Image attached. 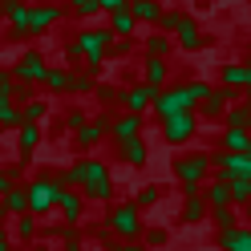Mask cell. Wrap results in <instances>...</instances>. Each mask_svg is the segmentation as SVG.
<instances>
[{"mask_svg": "<svg viewBox=\"0 0 251 251\" xmlns=\"http://www.w3.org/2000/svg\"><path fill=\"white\" fill-rule=\"evenodd\" d=\"M247 154H251V138H247Z\"/></svg>", "mask_w": 251, "mask_h": 251, "instance_id": "obj_52", "label": "cell"}, {"mask_svg": "<svg viewBox=\"0 0 251 251\" xmlns=\"http://www.w3.org/2000/svg\"><path fill=\"white\" fill-rule=\"evenodd\" d=\"M142 81L158 93L166 81H170V61H162V57H146L142 61Z\"/></svg>", "mask_w": 251, "mask_h": 251, "instance_id": "obj_21", "label": "cell"}, {"mask_svg": "<svg viewBox=\"0 0 251 251\" xmlns=\"http://www.w3.org/2000/svg\"><path fill=\"white\" fill-rule=\"evenodd\" d=\"M118 251H150V247H146V243H142V239H134V243H122V247H118Z\"/></svg>", "mask_w": 251, "mask_h": 251, "instance_id": "obj_47", "label": "cell"}, {"mask_svg": "<svg viewBox=\"0 0 251 251\" xmlns=\"http://www.w3.org/2000/svg\"><path fill=\"white\" fill-rule=\"evenodd\" d=\"M21 215H28V199H25V186H12L0 199V219H21Z\"/></svg>", "mask_w": 251, "mask_h": 251, "instance_id": "obj_23", "label": "cell"}, {"mask_svg": "<svg viewBox=\"0 0 251 251\" xmlns=\"http://www.w3.org/2000/svg\"><path fill=\"white\" fill-rule=\"evenodd\" d=\"M12 251H21V247H12Z\"/></svg>", "mask_w": 251, "mask_h": 251, "instance_id": "obj_53", "label": "cell"}, {"mask_svg": "<svg viewBox=\"0 0 251 251\" xmlns=\"http://www.w3.org/2000/svg\"><path fill=\"white\" fill-rule=\"evenodd\" d=\"M105 28L114 33V41H134V37H138V21L130 17V8L114 12V17H105Z\"/></svg>", "mask_w": 251, "mask_h": 251, "instance_id": "obj_22", "label": "cell"}, {"mask_svg": "<svg viewBox=\"0 0 251 251\" xmlns=\"http://www.w3.org/2000/svg\"><path fill=\"white\" fill-rule=\"evenodd\" d=\"M41 89L45 93H65L69 89V65H49L41 77Z\"/></svg>", "mask_w": 251, "mask_h": 251, "instance_id": "obj_28", "label": "cell"}, {"mask_svg": "<svg viewBox=\"0 0 251 251\" xmlns=\"http://www.w3.org/2000/svg\"><path fill=\"white\" fill-rule=\"evenodd\" d=\"M170 175H175V182L182 186V195L202 191V182L215 175L211 170V150H186V154H178V158L170 162Z\"/></svg>", "mask_w": 251, "mask_h": 251, "instance_id": "obj_4", "label": "cell"}, {"mask_svg": "<svg viewBox=\"0 0 251 251\" xmlns=\"http://www.w3.org/2000/svg\"><path fill=\"white\" fill-rule=\"evenodd\" d=\"M114 114H118V109H101V114H93L81 130H73V150L81 154V158H85L93 146H101V138H105V130H109V122H114Z\"/></svg>", "mask_w": 251, "mask_h": 251, "instance_id": "obj_8", "label": "cell"}, {"mask_svg": "<svg viewBox=\"0 0 251 251\" xmlns=\"http://www.w3.org/2000/svg\"><path fill=\"white\" fill-rule=\"evenodd\" d=\"M142 243H146V247H166V243H170V231H166V227H146V231H142Z\"/></svg>", "mask_w": 251, "mask_h": 251, "instance_id": "obj_40", "label": "cell"}, {"mask_svg": "<svg viewBox=\"0 0 251 251\" xmlns=\"http://www.w3.org/2000/svg\"><path fill=\"white\" fill-rule=\"evenodd\" d=\"M53 215H61L65 219V227H77L85 219V199H81V191H69V186H61V195H57V211Z\"/></svg>", "mask_w": 251, "mask_h": 251, "instance_id": "obj_14", "label": "cell"}, {"mask_svg": "<svg viewBox=\"0 0 251 251\" xmlns=\"http://www.w3.org/2000/svg\"><path fill=\"white\" fill-rule=\"evenodd\" d=\"M231 101H235V93L223 89V85H215L207 98L199 101V122H223V114L231 109Z\"/></svg>", "mask_w": 251, "mask_h": 251, "instance_id": "obj_12", "label": "cell"}, {"mask_svg": "<svg viewBox=\"0 0 251 251\" xmlns=\"http://www.w3.org/2000/svg\"><path fill=\"white\" fill-rule=\"evenodd\" d=\"M0 89H8V98H12V77H8V69H0Z\"/></svg>", "mask_w": 251, "mask_h": 251, "instance_id": "obj_48", "label": "cell"}, {"mask_svg": "<svg viewBox=\"0 0 251 251\" xmlns=\"http://www.w3.org/2000/svg\"><path fill=\"white\" fill-rule=\"evenodd\" d=\"M114 158L130 170H146L150 162V142L146 138H130V142H114Z\"/></svg>", "mask_w": 251, "mask_h": 251, "instance_id": "obj_11", "label": "cell"}, {"mask_svg": "<svg viewBox=\"0 0 251 251\" xmlns=\"http://www.w3.org/2000/svg\"><path fill=\"white\" fill-rule=\"evenodd\" d=\"M61 251H85V239L73 227H65V231H61Z\"/></svg>", "mask_w": 251, "mask_h": 251, "instance_id": "obj_41", "label": "cell"}, {"mask_svg": "<svg viewBox=\"0 0 251 251\" xmlns=\"http://www.w3.org/2000/svg\"><path fill=\"white\" fill-rule=\"evenodd\" d=\"M142 53H146V57H162V61H170V57H175V37L150 33V37L142 41Z\"/></svg>", "mask_w": 251, "mask_h": 251, "instance_id": "obj_25", "label": "cell"}, {"mask_svg": "<svg viewBox=\"0 0 251 251\" xmlns=\"http://www.w3.org/2000/svg\"><path fill=\"white\" fill-rule=\"evenodd\" d=\"M202 45H207V33L199 28L195 17H186L182 28L175 33V49H182V53H202Z\"/></svg>", "mask_w": 251, "mask_h": 251, "instance_id": "obj_18", "label": "cell"}, {"mask_svg": "<svg viewBox=\"0 0 251 251\" xmlns=\"http://www.w3.org/2000/svg\"><path fill=\"white\" fill-rule=\"evenodd\" d=\"M130 202H134L138 211H154V207L162 202V186H158V182H146V186H138Z\"/></svg>", "mask_w": 251, "mask_h": 251, "instance_id": "obj_30", "label": "cell"}, {"mask_svg": "<svg viewBox=\"0 0 251 251\" xmlns=\"http://www.w3.org/2000/svg\"><path fill=\"white\" fill-rule=\"evenodd\" d=\"M98 8H101V17H114V12L130 8V0H98Z\"/></svg>", "mask_w": 251, "mask_h": 251, "instance_id": "obj_44", "label": "cell"}, {"mask_svg": "<svg viewBox=\"0 0 251 251\" xmlns=\"http://www.w3.org/2000/svg\"><path fill=\"white\" fill-rule=\"evenodd\" d=\"M49 109H53L49 98H41V93H37L33 101H25V105H21V126H41L45 118H49Z\"/></svg>", "mask_w": 251, "mask_h": 251, "instance_id": "obj_26", "label": "cell"}, {"mask_svg": "<svg viewBox=\"0 0 251 251\" xmlns=\"http://www.w3.org/2000/svg\"><path fill=\"white\" fill-rule=\"evenodd\" d=\"M150 101H154V89L146 81H134V85H122L118 109H126V114H150Z\"/></svg>", "mask_w": 251, "mask_h": 251, "instance_id": "obj_13", "label": "cell"}, {"mask_svg": "<svg viewBox=\"0 0 251 251\" xmlns=\"http://www.w3.org/2000/svg\"><path fill=\"white\" fill-rule=\"evenodd\" d=\"M202 199H207V207H211V211H219V207H231V178L215 170V175H211L207 182H202Z\"/></svg>", "mask_w": 251, "mask_h": 251, "instance_id": "obj_17", "label": "cell"}, {"mask_svg": "<svg viewBox=\"0 0 251 251\" xmlns=\"http://www.w3.org/2000/svg\"><path fill=\"white\" fill-rule=\"evenodd\" d=\"M12 223H17L12 231H17L21 243H33L37 235H41V219H33V215H21V219H12Z\"/></svg>", "mask_w": 251, "mask_h": 251, "instance_id": "obj_33", "label": "cell"}, {"mask_svg": "<svg viewBox=\"0 0 251 251\" xmlns=\"http://www.w3.org/2000/svg\"><path fill=\"white\" fill-rule=\"evenodd\" d=\"M182 109H195V101L186 98L182 81H175V85H162L158 93H154V101H150V114H146V118L162 122V118H170V114H182Z\"/></svg>", "mask_w": 251, "mask_h": 251, "instance_id": "obj_7", "label": "cell"}, {"mask_svg": "<svg viewBox=\"0 0 251 251\" xmlns=\"http://www.w3.org/2000/svg\"><path fill=\"white\" fill-rule=\"evenodd\" d=\"M105 227L114 231L122 243H134V239H142L146 219H142V211H138L134 202H109L105 207Z\"/></svg>", "mask_w": 251, "mask_h": 251, "instance_id": "obj_5", "label": "cell"}, {"mask_svg": "<svg viewBox=\"0 0 251 251\" xmlns=\"http://www.w3.org/2000/svg\"><path fill=\"white\" fill-rule=\"evenodd\" d=\"M207 219L215 223V231H231V227H239V211H235V207H219V211H211Z\"/></svg>", "mask_w": 251, "mask_h": 251, "instance_id": "obj_35", "label": "cell"}, {"mask_svg": "<svg viewBox=\"0 0 251 251\" xmlns=\"http://www.w3.org/2000/svg\"><path fill=\"white\" fill-rule=\"evenodd\" d=\"M45 69H49L45 53H41V49H25V53L17 57V65L8 69V77H12V81H21V85H37V89H41Z\"/></svg>", "mask_w": 251, "mask_h": 251, "instance_id": "obj_9", "label": "cell"}, {"mask_svg": "<svg viewBox=\"0 0 251 251\" xmlns=\"http://www.w3.org/2000/svg\"><path fill=\"white\" fill-rule=\"evenodd\" d=\"M191 17L186 8H162V17H158V25H154V33H166V37H175L178 28H182V21Z\"/></svg>", "mask_w": 251, "mask_h": 251, "instance_id": "obj_31", "label": "cell"}, {"mask_svg": "<svg viewBox=\"0 0 251 251\" xmlns=\"http://www.w3.org/2000/svg\"><path fill=\"white\" fill-rule=\"evenodd\" d=\"M37 98V85H21V81H12V101L25 105V101H33Z\"/></svg>", "mask_w": 251, "mask_h": 251, "instance_id": "obj_42", "label": "cell"}, {"mask_svg": "<svg viewBox=\"0 0 251 251\" xmlns=\"http://www.w3.org/2000/svg\"><path fill=\"white\" fill-rule=\"evenodd\" d=\"M247 65H251V57H247Z\"/></svg>", "mask_w": 251, "mask_h": 251, "instance_id": "obj_54", "label": "cell"}, {"mask_svg": "<svg viewBox=\"0 0 251 251\" xmlns=\"http://www.w3.org/2000/svg\"><path fill=\"white\" fill-rule=\"evenodd\" d=\"M93 98H98L105 109H118V101H122V85H114V81H101L98 89H93Z\"/></svg>", "mask_w": 251, "mask_h": 251, "instance_id": "obj_36", "label": "cell"}, {"mask_svg": "<svg viewBox=\"0 0 251 251\" xmlns=\"http://www.w3.org/2000/svg\"><path fill=\"white\" fill-rule=\"evenodd\" d=\"M12 186H17V182H12V178H8V175H4V170H0V199H4V195H8V191H12Z\"/></svg>", "mask_w": 251, "mask_h": 251, "instance_id": "obj_45", "label": "cell"}, {"mask_svg": "<svg viewBox=\"0 0 251 251\" xmlns=\"http://www.w3.org/2000/svg\"><path fill=\"white\" fill-rule=\"evenodd\" d=\"M142 134H146V114H126V109H118L105 130L109 142H130V138H142Z\"/></svg>", "mask_w": 251, "mask_h": 251, "instance_id": "obj_10", "label": "cell"}, {"mask_svg": "<svg viewBox=\"0 0 251 251\" xmlns=\"http://www.w3.org/2000/svg\"><path fill=\"white\" fill-rule=\"evenodd\" d=\"M199 109H182V114H170L158 122V134H162V142L166 146H191L195 138H199Z\"/></svg>", "mask_w": 251, "mask_h": 251, "instance_id": "obj_6", "label": "cell"}, {"mask_svg": "<svg viewBox=\"0 0 251 251\" xmlns=\"http://www.w3.org/2000/svg\"><path fill=\"white\" fill-rule=\"evenodd\" d=\"M239 219H243V223L251 227V202H247V207H239Z\"/></svg>", "mask_w": 251, "mask_h": 251, "instance_id": "obj_49", "label": "cell"}, {"mask_svg": "<svg viewBox=\"0 0 251 251\" xmlns=\"http://www.w3.org/2000/svg\"><path fill=\"white\" fill-rule=\"evenodd\" d=\"M57 195H61V170H37L33 178H25V199L33 219H49L57 211Z\"/></svg>", "mask_w": 251, "mask_h": 251, "instance_id": "obj_3", "label": "cell"}, {"mask_svg": "<svg viewBox=\"0 0 251 251\" xmlns=\"http://www.w3.org/2000/svg\"><path fill=\"white\" fill-rule=\"evenodd\" d=\"M247 130H239V126H223V134H219V150H231V154H247Z\"/></svg>", "mask_w": 251, "mask_h": 251, "instance_id": "obj_24", "label": "cell"}, {"mask_svg": "<svg viewBox=\"0 0 251 251\" xmlns=\"http://www.w3.org/2000/svg\"><path fill=\"white\" fill-rule=\"evenodd\" d=\"M37 251H61V247H37Z\"/></svg>", "mask_w": 251, "mask_h": 251, "instance_id": "obj_51", "label": "cell"}, {"mask_svg": "<svg viewBox=\"0 0 251 251\" xmlns=\"http://www.w3.org/2000/svg\"><path fill=\"white\" fill-rule=\"evenodd\" d=\"M65 12L77 21H89V17H101V8H98V0H65Z\"/></svg>", "mask_w": 251, "mask_h": 251, "instance_id": "obj_34", "label": "cell"}, {"mask_svg": "<svg viewBox=\"0 0 251 251\" xmlns=\"http://www.w3.org/2000/svg\"><path fill=\"white\" fill-rule=\"evenodd\" d=\"M4 130H21V105L8 98V89H0V134Z\"/></svg>", "mask_w": 251, "mask_h": 251, "instance_id": "obj_27", "label": "cell"}, {"mask_svg": "<svg viewBox=\"0 0 251 251\" xmlns=\"http://www.w3.org/2000/svg\"><path fill=\"white\" fill-rule=\"evenodd\" d=\"M227 178H231V175H227ZM247 202H251V182H247V178H231V207L239 211V207H247Z\"/></svg>", "mask_w": 251, "mask_h": 251, "instance_id": "obj_38", "label": "cell"}, {"mask_svg": "<svg viewBox=\"0 0 251 251\" xmlns=\"http://www.w3.org/2000/svg\"><path fill=\"white\" fill-rule=\"evenodd\" d=\"M61 186H69V191H81L85 202H114V170H109V162L101 158H73L65 170H61Z\"/></svg>", "mask_w": 251, "mask_h": 251, "instance_id": "obj_1", "label": "cell"}, {"mask_svg": "<svg viewBox=\"0 0 251 251\" xmlns=\"http://www.w3.org/2000/svg\"><path fill=\"white\" fill-rule=\"evenodd\" d=\"M12 247H17V243H12V235H8L4 227H0V251H12Z\"/></svg>", "mask_w": 251, "mask_h": 251, "instance_id": "obj_46", "label": "cell"}, {"mask_svg": "<svg viewBox=\"0 0 251 251\" xmlns=\"http://www.w3.org/2000/svg\"><path fill=\"white\" fill-rule=\"evenodd\" d=\"M85 122H89L85 105H69V109H65V118H61V130H69V134H73V130H81Z\"/></svg>", "mask_w": 251, "mask_h": 251, "instance_id": "obj_39", "label": "cell"}, {"mask_svg": "<svg viewBox=\"0 0 251 251\" xmlns=\"http://www.w3.org/2000/svg\"><path fill=\"white\" fill-rule=\"evenodd\" d=\"M130 17H134L138 25H158L162 4H158V0H130Z\"/></svg>", "mask_w": 251, "mask_h": 251, "instance_id": "obj_29", "label": "cell"}, {"mask_svg": "<svg viewBox=\"0 0 251 251\" xmlns=\"http://www.w3.org/2000/svg\"><path fill=\"white\" fill-rule=\"evenodd\" d=\"M41 146H45V130H41V126H21V130H17V162L21 166L33 162V154Z\"/></svg>", "mask_w": 251, "mask_h": 251, "instance_id": "obj_16", "label": "cell"}, {"mask_svg": "<svg viewBox=\"0 0 251 251\" xmlns=\"http://www.w3.org/2000/svg\"><path fill=\"white\" fill-rule=\"evenodd\" d=\"M243 101H247V105H251V85H247V89H243Z\"/></svg>", "mask_w": 251, "mask_h": 251, "instance_id": "obj_50", "label": "cell"}, {"mask_svg": "<svg viewBox=\"0 0 251 251\" xmlns=\"http://www.w3.org/2000/svg\"><path fill=\"white\" fill-rule=\"evenodd\" d=\"M93 89H98V81H93L89 73H77V69H69V98H93Z\"/></svg>", "mask_w": 251, "mask_h": 251, "instance_id": "obj_32", "label": "cell"}, {"mask_svg": "<svg viewBox=\"0 0 251 251\" xmlns=\"http://www.w3.org/2000/svg\"><path fill=\"white\" fill-rule=\"evenodd\" d=\"M207 215H211V207H207V199H202V191H195V195H182V211H178V219H182L186 227H199Z\"/></svg>", "mask_w": 251, "mask_h": 251, "instance_id": "obj_20", "label": "cell"}, {"mask_svg": "<svg viewBox=\"0 0 251 251\" xmlns=\"http://www.w3.org/2000/svg\"><path fill=\"white\" fill-rule=\"evenodd\" d=\"M134 53V41H114L109 45V53H105V61H122V57H130Z\"/></svg>", "mask_w": 251, "mask_h": 251, "instance_id": "obj_43", "label": "cell"}, {"mask_svg": "<svg viewBox=\"0 0 251 251\" xmlns=\"http://www.w3.org/2000/svg\"><path fill=\"white\" fill-rule=\"evenodd\" d=\"M28 4H33V0H0V21H4V25H12V21H21Z\"/></svg>", "mask_w": 251, "mask_h": 251, "instance_id": "obj_37", "label": "cell"}, {"mask_svg": "<svg viewBox=\"0 0 251 251\" xmlns=\"http://www.w3.org/2000/svg\"><path fill=\"white\" fill-rule=\"evenodd\" d=\"M65 21V4H57V0H41V4H28L21 21L4 25V41L8 45H25V41H37L45 33H53V28Z\"/></svg>", "mask_w": 251, "mask_h": 251, "instance_id": "obj_2", "label": "cell"}, {"mask_svg": "<svg viewBox=\"0 0 251 251\" xmlns=\"http://www.w3.org/2000/svg\"><path fill=\"white\" fill-rule=\"evenodd\" d=\"M215 247L219 251H251V227L239 223V227H231V231H219L215 235Z\"/></svg>", "mask_w": 251, "mask_h": 251, "instance_id": "obj_19", "label": "cell"}, {"mask_svg": "<svg viewBox=\"0 0 251 251\" xmlns=\"http://www.w3.org/2000/svg\"><path fill=\"white\" fill-rule=\"evenodd\" d=\"M219 85L231 89V93H243L251 85V65L247 61H223L219 65Z\"/></svg>", "mask_w": 251, "mask_h": 251, "instance_id": "obj_15", "label": "cell"}]
</instances>
